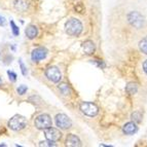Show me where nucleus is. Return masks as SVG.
<instances>
[{"label":"nucleus","mask_w":147,"mask_h":147,"mask_svg":"<svg viewBox=\"0 0 147 147\" xmlns=\"http://www.w3.org/2000/svg\"><path fill=\"white\" fill-rule=\"evenodd\" d=\"M132 118H133V120L135 121V123H141V118H142V115H141V113L139 112V111H136V112H134L132 114Z\"/></svg>","instance_id":"obj_19"},{"label":"nucleus","mask_w":147,"mask_h":147,"mask_svg":"<svg viewBox=\"0 0 147 147\" xmlns=\"http://www.w3.org/2000/svg\"><path fill=\"white\" fill-rule=\"evenodd\" d=\"M138 91V86L136 84H134V82H129L127 84V86H125V92H127L129 95H134V94H136Z\"/></svg>","instance_id":"obj_15"},{"label":"nucleus","mask_w":147,"mask_h":147,"mask_svg":"<svg viewBox=\"0 0 147 147\" xmlns=\"http://www.w3.org/2000/svg\"><path fill=\"white\" fill-rule=\"evenodd\" d=\"M27 90H28L27 86H24V84H23V86H19V88H18L17 92H18V94H19V95L23 96V95H24V94H26V92H27Z\"/></svg>","instance_id":"obj_21"},{"label":"nucleus","mask_w":147,"mask_h":147,"mask_svg":"<svg viewBox=\"0 0 147 147\" xmlns=\"http://www.w3.org/2000/svg\"><path fill=\"white\" fill-rule=\"evenodd\" d=\"M79 107H80L81 112L88 116H91V117L96 116L99 112V108L97 107L96 104L92 103V102H82Z\"/></svg>","instance_id":"obj_5"},{"label":"nucleus","mask_w":147,"mask_h":147,"mask_svg":"<svg viewBox=\"0 0 147 147\" xmlns=\"http://www.w3.org/2000/svg\"><path fill=\"white\" fill-rule=\"evenodd\" d=\"M59 90H60V92L65 96H67V95L70 94V88H69L68 84H65V82L59 84Z\"/></svg>","instance_id":"obj_16"},{"label":"nucleus","mask_w":147,"mask_h":147,"mask_svg":"<svg viewBox=\"0 0 147 147\" xmlns=\"http://www.w3.org/2000/svg\"><path fill=\"white\" fill-rule=\"evenodd\" d=\"M66 145L70 147H76V146H80L81 142L79 138L76 135H73V134H69L66 138Z\"/></svg>","instance_id":"obj_10"},{"label":"nucleus","mask_w":147,"mask_h":147,"mask_svg":"<svg viewBox=\"0 0 147 147\" xmlns=\"http://www.w3.org/2000/svg\"><path fill=\"white\" fill-rule=\"evenodd\" d=\"M82 24L78 19L72 18L70 20H68L65 24V30L66 33L70 36H79L80 33L82 32Z\"/></svg>","instance_id":"obj_1"},{"label":"nucleus","mask_w":147,"mask_h":147,"mask_svg":"<svg viewBox=\"0 0 147 147\" xmlns=\"http://www.w3.org/2000/svg\"><path fill=\"white\" fill-rule=\"evenodd\" d=\"M10 27H11V32L12 34L15 35V36H18V35L20 34V29L18 27L17 25L15 24L13 21H10Z\"/></svg>","instance_id":"obj_18"},{"label":"nucleus","mask_w":147,"mask_h":147,"mask_svg":"<svg viewBox=\"0 0 147 147\" xmlns=\"http://www.w3.org/2000/svg\"><path fill=\"white\" fill-rule=\"evenodd\" d=\"M43 131H44V136H45L47 140H51V141L57 142V141H59L62 137V133L60 132L58 129H55V127H49Z\"/></svg>","instance_id":"obj_8"},{"label":"nucleus","mask_w":147,"mask_h":147,"mask_svg":"<svg viewBox=\"0 0 147 147\" xmlns=\"http://www.w3.org/2000/svg\"><path fill=\"white\" fill-rule=\"evenodd\" d=\"M5 25H6V20H5V18L2 17V16H0V26H3V27H4Z\"/></svg>","instance_id":"obj_24"},{"label":"nucleus","mask_w":147,"mask_h":147,"mask_svg":"<svg viewBox=\"0 0 147 147\" xmlns=\"http://www.w3.org/2000/svg\"><path fill=\"white\" fill-rule=\"evenodd\" d=\"M47 56V49L45 47H37L33 49L31 54V59L33 62H39L41 60L45 59Z\"/></svg>","instance_id":"obj_9"},{"label":"nucleus","mask_w":147,"mask_h":147,"mask_svg":"<svg viewBox=\"0 0 147 147\" xmlns=\"http://www.w3.org/2000/svg\"><path fill=\"white\" fill-rule=\"evenodd\" d=\"M39 146H56V143L54 141H51V140H47V141H43V142L39 143Z\"/></svg>","instance_id":"obj_22"},{"label":"nucleus","mask_w":147,"mask_h":147,"mask_svg":"<svg viewBox=\"0 0 147 147\" xmlns=\"http://www.w3.org/2000/svg\"><path fill=\"white\" fill-rule=\"evenodd\" d=\"M1 84H2V80H1V78H0V86H1Z\"/></svg>","instance_id":"obj_26"},{"label":"nucleus","mask_w":147,"mask_h":147,"mask_svg":"<svg viewBox=\"0 0 147 147\" xmlns=\"http://www.w3.org/2000/svg\"><path fill=\"white\" fill-rule=\"evenodd\" d=\"M19 64H20V68H21V71H22V74L24 76H26L27 75V67L25 66V64L22 59L19 60Z\"/></svg>","instance_id":"obj_20"},{"label":"nucleus","mask_w":147,"mask_h":147,"mask_svg":"<svg viewBox=\"0 0 147 147\" xmlns=\"http://www.w3.org/2000/svg\"><path fill=\"white\" fill-rule=\"evenodd\" d=\"M82 49L86 55H93L95 52V43H94L92 40H86V41L82 43Z\"/></svg>","instance_id":"obj_11"},{"label":"nucleus","mask_w":147,"mask_h":147,"mask_svg":"<svg viewBox=\"0 0 147 147\" xmlns=\"http://www.w3.org/2000/svg\"><path fill=\"white\" fill-rule=\"evenodd\" d=\"M27 125V119L23 115H17L12 116L8 121V127L12 131H21Z\"/></svg>","instance_id":"obj_2"},{"label":"nucleus","mask_w":147,"mask_h":147,"mask_svg":"<svg viewBox=\"0 0 147 147\" xmlns=\"http://www.w3.org/2000/svg\"><path fill=\"white\" fill-rule=\"evenodd\" d=\"M56 125H57V127H59L60 129L67 130L69 127H71L72 121L66 114L60 113V114H57L56 115Z\"/></svg>","instance_id":"obj_7"},{"label":"nucleus","mask_w":147,"mask_h":147,"mask_svg":"<svg viewBox=\"0 0 147 147\" xmlns=\"http://www.w3.org/2000/svg\"><path fill=\"white\" fill-rule=\"evenodd\" d=\"M139 47L141 52L144 53L145 55H147V36L144 37V38L139 42Z\"/></svg>","instance_id":"obj_17"},{"label":"nucleus","mask_w":147,"mask_h":147,"mask_svg":"<svg viewBox=\"0 0 147 147\" xmlns=\"http://www.w3.org/2000/svg\"><path fill=\"white\" fill-rule=\"evenodd\" d=\"M28 1L27 0H16L15 1V8L18 11H25L28 8Z\"/></svg>","instance_id":"obj_14"},{"label":"nucleus","mask_w":147,"mask_h":147,"mask_svg":"<svg viewBox=\"0 0 147 147\" xmlns=\"http://www.w3.org/2000/svg\"><path fill=\"white\" fill-rule=\"evenodd\" d=\"M127 21L133 27L137 28V29H140L144 26V18L138 11H131L127 15Z\"/></svg>","instance_id":"obj_4"},{"label":"nucleus","mask_w":147,"mask_h":147,"mask_svg":"<svg viewBox=\"0 0 147 147\" xmlns=\"http://www.w3.org/2000/svg\"><path fill=\"white\" fill-rule=\"evenodd\" d=\"M143 70H144V72L146 73V75H147V60L144 62V63H143Z\"/></svg>","instance_id":"obj_25"},{"label":"nucleus","mask_w":147,"mask_h":147,"mask_svg":"<svg viewBox=\"0 0 147 147\" xmlns=\"http://www.w3.org/2000/svg\"><path fill=\"white\" fill-rule=\"evenodd\" d=\"M45 76L52 82H59L62 79V73L60 69L56 66H51L45 70Z\"/></svg>","instance_id":"obj_6"},{"label":"nucleus","mask_w":147,"mask_h":147,"mask_svg":"<svg viewBox=\"0 0 147 147\" xmlns=\"http://www.w3.org/2000/svg\"><path fill=\"white\" fill-rule=\"evenodd\" d=\"M25 33H26V36L29 38V39H34L35 37L38 34V30H37V27L34 26V25H30L26 28L25 30Z\"/></svg>","instance_id":"obj_13"},{"label":"nucleus","mask_w":147,"mask_h":147,"mask_svg":"<svg viewBox=\"0 0 147 147\" xmlns=\"http://www.w3.org/2000/svg\"><path fill=\"white\" fill-rule=\"evenodd\" d=\"M7 75H8V78H9V80L11 81V82H15V81L17 80V74H16L15 72L7 71Z\"/></svg>","instance_id":"obj_23"},{"label":"nucleus","mask_w":147,"mask_h":147,"mask_svg":"<svg viewBox=\"0 0 147 147\" xmlns=\"http://www.w3.org/2000/svg\"><path fill=\"white\" fill-rule=\"evenodd\" d=\"M34 125L38 130H45L47 127H53V121L49 114L43 113V114H40L35 118Z\"/></svg>","instance_id":"obj_3"},{"label":"nucleus","mask_w":147,"mask_h":147,"mask_svg":"<svg viewBox=\"0 0 147 147\" xmlns=\"http://www.w3.org/2000/svg\"><path fill=\"white\" fill-rule=\"evenodd\" d=\"M138 130L137 125H136L135 123H132V121H130V123H127L123 127V131L125 134H127V135H133L134 133H136Z\"/></svg>","instance_id":"obj_12"}]
</instances>
